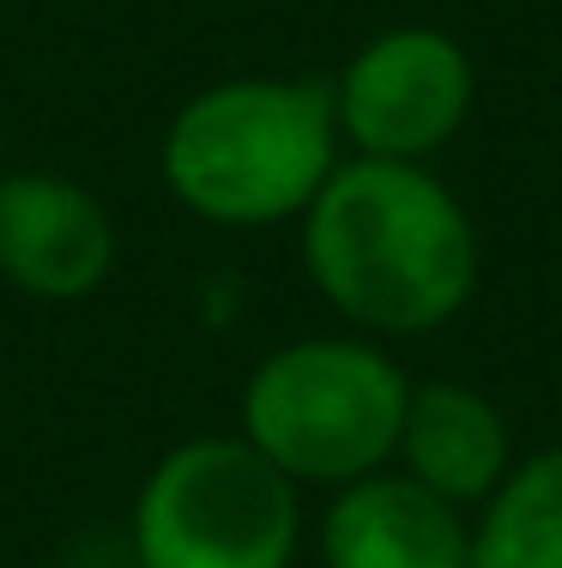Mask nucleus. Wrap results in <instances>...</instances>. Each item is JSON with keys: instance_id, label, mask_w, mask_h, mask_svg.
I'll list each match as a JSON object with an SVG mask.
<instances>
[{"instance_id": "nucleus-1", "label": "nucleus", "mask_w": 562, "mask_h": 568, "mask_svg": "<svg viewBox=\"0 0 562 568\" xmlns=\"http://www.w3.org/2000/svg\"><path fill=\"white\" fill-rule=\"evenodd\" d=\"M309 284L381 339L436 333L478 291V230L430 164L351 158L303 212Z\"/></svg>"}, {"instance_id": "nucleus-2", "label": "nucleus", "mask_w": 562, "mask_h": 568, "mask_svg": "<svg viewBox=\"0 0 562 568\" xmlns=\"http://www.w3.org/2000/svg\"><path fill=\"white\" fill-rule=\"evenodd\" d=\"M333 79H218L164 133V182L194 219L260 230L303 219L339 170Z\"/></svg>"}, {"instance_id": "nucleus-3", "label": "nucleus", "mask_w": 562, "mask_h": 568, "mask_svg": "<svg viewBox=\"0 0 562 568\" xmlns=\"http://www.w3.org/2000/svg\"><path fill=\"white\" fill-rule=\"evenodd\" d=\"M406 394V369L375 339H297L248 375L243 442L290 484L339 490L394 459Z\"/></svg>"}, {"instance_id": "nucleus-4", "label": "nucleus", "mask_w": 562, "mask_h": 568, "mask_svg": "<svg viewBox=\"0 0 562 568\" xmlns=\"http://www.w3.org/2000/svg\"><path fill=\"white\" fill-rule=\"evenodd\" d=\"M297 538V484L243 436L182 442L133 496L140 568H290Z\"/></svg>"}, {"instance_id": "nucleus-5", "label": "nucleus", "mask_w": 562, "mask_h": 568, "mask_svg": "<svg viewBox=\"0 0 562 568\" xmlns=\"http://www.w3.org/2000/svg\"><path fill=\"white\" fill-rule=\"evenodd\" d=\"M472 98L478 67L460 37L436 31V24L375 31L333 79L339 140L357 158H394V164H430L466 128Z\"/></svg>"}, {"instance_id": "nucleus-6", "label": "nucleus", "mask_w": 562, "mask_h": 568, "mask_svg": "<svg viewBox=\"0 0 562 568\" xmlns=\"http://www.w3.org/2000/svg\"><path fill=\"white\" fill-rule=\"evenodd\" d=\"M0 273L24 296L79 303L115 273V219L85 182L55 170L0 175Z\"/></svg>"}, {"instance_id": "nucleus-7", "label": "nucleus", "mask_w": 562, "mask_h": 568, "mask_svg": "<svg viewBox=\"0 0 562 568\" xmlns=\"http://www.w3.org/2000/svg\"><path fill=\"white\" fill-rule=\"evenodd\" d=\"M320 562L327 568H466L472 526L466 508L441 503L406 471H369L333 490L320 514Z\"/></svg>"}, {"instance_id": "nucleus-8", "label": "nucleus", "mask_w": 562, "mask_h": 568, "mask_svg": "<svg viewBox=\"0 0 562 568\" xmlns=\"http://www.w3.org/2000/svg\"><path fill=\"white\" fill-rule=\"evenodd\" d=\"M406 478L436 490L453 508H484L514 471V429L502 405L466 382H411L399 417Z\"/></svg>"}, {"instance_id": "nucleus-9", "label": "nucleus", "mask_w": 562, "mask_h": 568, "mask_svg": "<svg viewBox=\"0 0 562 568\" xmlns=\"http://www.w3.org/2000/svg\"><path fill=\"white\" fill-rule=\"evenodd\" d=\"M466 568H562V448L514 459L472 526Z\"/></svg>"}, {"instance_id": "nucleus-10", "label": "nucleus", "mask_w": 562, "mask_h": 568, "mask_svg": "<svg viewBox=\"0 0 562 568\" xmlns=\"http://www.w3.org/2000/svg\"><path fill=\"white\" fill-rule=\"evenodd\" d=\"M0 140H7V128H0Z\"/></svg>"}]
</instances>
